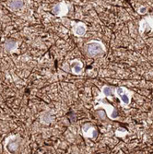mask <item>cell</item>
<instances>
[{"label":"cell","mask_w":153,"mask_h":154,"mask_svg":"<svg viewBox=\"0 0 153 154\" xmlns=\"http://www.w3.org/2000/svg\"><path fill=\"white\" fill-rule=\"evenodd\" d=\"M100 107H103L105 109L106 111V114H107V116L112 119V120H115L118 118V115H117V111L115 108H114L111 104L107 103H104V102H99V103L95 105V109L97 108H100Z\"/></svg>","instance_id":"cell-4"},{"label":"cell","mask_w":153,"mask_h":154,"mask_svg":"<svg viewBox=\"0 0 153 154\" xmlns=\"http://www.w3.org/2000/svg\"><path fill=\"white\" fill-rule=\"evenodd\" d=\"M8 7L13 11L19 10L20 8L23 7V2L22 1H10V2H8Z\"/></svg>","instance_id":"cell-11"},{"label":"cell","mask_w":153,"mask_h":154,"mask_svg":"<svg viewBox=\"0 0 153 154\" xmlns=\"http://www.w3.org/2000/svg\"><path fill=\"white\" fill-rule=\"evenodd\" d=\"M53 14L55 16H57L59 18L61 17H65L66 14L68 13V7L67 4L66 2H59L57 4H55L52 10Z\"/></svg>","instance_id":"cell-5"},{"label":"cell","mask_w":153,"mask_h":154,"mask_svg":"<svg viewBox=\"0 0 153 154\" xmlns=\"http://www.w3.org/2000/svg\"><path fill=\"white\" fill-rule=\"evenodd\" d=\"M145 31L153 32V17H148L140 20L139 32L142 34Z\"/></svg>","instance_id":"cell-7"},{"label":"cell","mask_w":153,"mask_h":154,"mask_svg":"<svg viewBox=\"0 0 153 154\" xmlns=\"http://www.w3.org/2000/svg\"><path fill=\"white\" fill-rule=\"evenodd\" d=\"M82 134L85 137L94 139L97 137V135H98V132H97L96 128L93 127L91 124L87 123L82 127Z\"/></svg>","instance_id":"cell-6"},{"label":"cell","mask_w":153,"mask_h":154,"mask_svg":"<svg viewBox=\"0 0 153 154\" xmlns=\"http://www.w3.org/2000/svg\"><path fill=\"white\" fill-rule=\"evenodd\" d=\"M120 134H124V136H126L127 134V130H124V129H123V128H119V129H117L116 130V132H115V135L117 136V137H119L120 136Z\"/></svg>","instance_id":"cell-13"},{"label":"cell","mask_w":153,"mask_h":154,"mask_svg":"<svg viewBox=\"0 0 153 154\" xmlns=\"http://www.w3.org/2000/svg\"><path fill=\"white\" fill-rule=\"evenodd\" d=\"M72 32H73L74 35L78 36V37H82L86 34L87 26L84 22L75 23V24H73V27H72Z\"/></svg>","instance_id":"cell-8"},{"label":"cell","mask_w":153,"mask_h":154,"mask_svg":"<svg viewBox=\"0 0 153 154\" xmlns=\"http://www.w3.org/2000/svg\"><path fill=\"white\" fill-rule=\"evenodd\" d=\"M115 94V89L113 87H110V86H103L102 88V94L99 95L97 97L96 101L98 100H101V99H103V98H107V97H111Z\"/></svg>","instance_id":"cell-10"},{"label":"cell","mask_w":153,"mask_h":154,"mask_svg":"<svg viewBox=\"0 0 153 154\" xmlns=\"http://www.w3.org/2000/svg\"><path fill=\"white\" fill-rule=\"evenodd\" d=\"M17 42H13V41H10V42H8L5 45V48L8 52H13L14 50H16L17 48Z\"/></svg>","instance_id":"cell-12"},{"label":"cell","mask_w":153,"mask_h":154,"mask_svg":"<svg viewBox=\"0 0 153 154\" xmlns=\"http://www.w3.org/2000/svg\"><path fill=\"white\" fill-rule=\"evenodd\" d=\"M5 149L12 154H16L20 149V139L17 136H10L5 141Z\"/></svg>","instance_id":"cell-3"},{"label":"cell","mask_w":153,"mask_h":154,"mask_svg":"<svg viewBox=\"0 0 153 154\" xmlns=\"http://www.w3.org/2000/svg\"><path fill=\"white\" fill-rule=\"evenodd\" d=\"M133 94L134 91L128 90L126 87H118L115 90V95L120 100V103L124 107L129 106V104L131 103Z\"/></svg>","instance_id":"cell-2"},{"label":"cell","mask_w":153,"mask_h":154,"mask_svg":"<svg viewBox=\"0 0 153 154\" xmlns=\"http://www.w3.org/2000/svg\"><path fill=\"white\" fill-rule=\"evenodd\" d=\"M69 66L71 67V72L74 75H80L83 71V63L79 59L71 60L69 63Z\"/></svg>","instance_id":"cell-9"},{"label":"cell","mask_w":153,"mask_h":154,"mask_svg":"<svg viewBox=\"0 0 153 154\" xmlns=\"http://www.w3.org/2000/svg\"><path fill=\"white\" fill-rule=\"evenodd\" d=\"M86 53L90 57H96L103 53L106 52V48L101 41L91 40L86 44Z\"/></svg>","instance_id":"cell-1"}]
</instances>
